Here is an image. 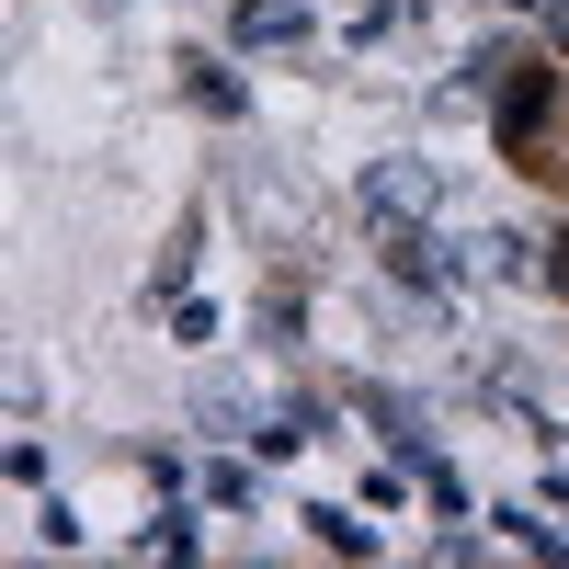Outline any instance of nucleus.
I'll return each mask as SVG.
<instances>
[{
  "label": "nucleus",
  "instance_id": "1",
  "mask_svg": "<svg viewBox=\"0 0 569 569\" xmlns=\"http://www.w3.org/2000/svg\"><path fill=\"white\" fill-rule=\"evenodd\" d=\"M297 34H308L297 0H240V46H297Z\"/></svg>",
  "mask_w": 569,
  "mask_h": 569
},
{
  "label": "nucleus",
  "instance_id": "2",
  "mask_svg": "<svg viewBox=\"0 0 569 569\" xmlns=\"http://www.w3.org/2000/svg\"><path fill=\"white\" fill-rule=\"evenodd\" d=\"M194 103H206V114H240V80H228V69H206V58H194Z\"/></svg>",
  "mask_w": 569,
  "mask_h": 569
},
{
  "label": "nucleus",
  "instance_id": "3",
  "mask_svg": "<svg viewBox=\"0 0 569 569\" xmlns=\"http://www.w3.org/2000/svg\"><path fill=\"white\" fill-rule=\"evenodd\" d=\"M547 284H569V228H558V251H547Z\"/></svg>",
  "mask_w": 569,
  "mask_h": 569
},
{
  "label": "nucleus",
  "instance_id": "4",
  "mask_svg": "<svg viewBox=\"0 0 569 569\" xmlns=\"http://www.w3.org/2000/svg\"><path fill=\"white\" fill-rule=\"evenodd\" d=\"M547 490H558V501H569V467H558V479H547Z\"/></svg>",
  "mask_w": 569,
  "mask_h": 569
}]
</instances>
